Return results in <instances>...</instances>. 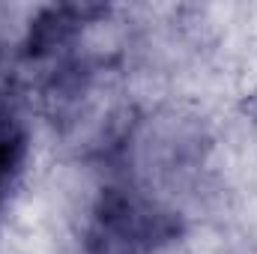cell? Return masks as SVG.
I'll return each instance as SVG.
<instances>
[{
  "instance_id": "obj_1",
  "label": "cell",
  "mask_w": 257,
  "mask_h": 254,
  "mask_svg": "<svg viewBox=\"0 0 257 254\" xmlns=\"http://www.w3.org/2000/svg\"><path fill=\"white\" fill-rule=\"evenodd\" d=\"M96 236L105 242V254L150 251L174 236V221L147 200L108 194L96 215Z\"/></svg>"
},
{
  "instance_id": "obj_2",
  "label": "cell",
  "mask_w": 257,
  "mask_h": 254,
  "mask_svg": "<svg viewBox=\"0 0 257 254\" xmlns=\"http://www.w3.org/2000/svg\"><path fill=\"white\" fill-rule=\"evenodd\" d=\"M27 159V132L9 105H0V197L9 191Z\"/></svg>"
}]
</instances>
